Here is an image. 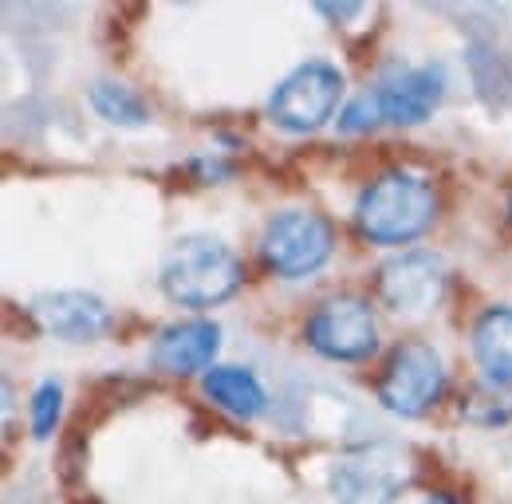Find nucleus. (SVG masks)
Instances as JSON below:
<instances>
[{
    "label": "nucleus",
    "mask_w": 512,
    "mask_h": 504,
    "mask_svg": "<svg viewBox=\"0 0 512 504\" xmlns=\"http://www.w3.org/2000/svg\"><path fill=\"white\" fill-rule=\"evenodd\" d=\"M442 394H446V363L430 343L406 339L390 351L379 378V402L390 414L422 418L442 402Z\"/></svg>",
    "instance_id": "6"
},
{
    "label": "nucleus",
    "mask_w": 512,
    "mask_h": 504,
    "mask_svg": "<svg viewBox=\"0 0 512 504\" xmlns=\"http://www.w3.org/2000/svg\"><path fill=\"white\" fill-rule=\"evenodd\" d=\"M473 359L497 386H512V308H489L473 327Z\"/></svg>",
    "instance_id": "12"
},
{
    "label": "nucleus",
    "mask_w": 512,
    "mask_h": 504,
    "mask_svg": "<svg viewBox=\"0 0 512 504\" xmlns=\"http://www.w3.org/2000/svg\"><path fill=\"white\" fill-rule=\"evenodd\" d=\"M438 217V193L414 170H386L355 201L359 233L375 245H406L422 237Z\"/></svg>",
    "instance_id": "2"
},
{
    "label": "nucleus",
    "mask_w": 512,
    "mask_h": 504,
    "mask_svg": "<svg viewBox=\"0 0 512 504\" xmlns=\"http://www.w3.org/2000/svg\"><path fill=\"white\" fill-rule=\"evenodd\" d=\"M343 103V71L327 60H304L292 67L268 95V119L288 134L320 130Z\"/></svg>",
    "instance_id": "5"
},
{
    "label": "nucleus",
    "mask_w": 512,
    "mask_h": 504,
    "mask_svg": "<svg viewBox=\"0 0 512 504\" xmlns=\"http://www.w3.org/2000/svg\"><path fill=\"white\" fill-rule=\"evenodd\" d=\"M323 16H331V20H347V16H359V12H367L363 4H320Z\"/></svg>",
    "instance_id": "16"
},
{
    "label": "nucleus",
    "mask_w": 512,
    "mask_h": 504,
    "mask_svg": "<svg viewBox=\"0 0 512 504\" xmlns=\"http://www.w3.org/2000/svg\"><path fill=\"white\" fill-rule=\"evenodd\" d=\"M414 477V457L406 445L394 441H367L331 461L327 485L339 504H390L406 493Z\"/></svg>",
    "instance_id": "4"
},
{
    "label": "nucleus",
    "mask_w": 512,
    "mask_h": 504,
    "mask_svg": "<svg viewBox=\"0 0 512 504\" xmlns=\"http://www.w3.org/2000/svg\"><path fill=\"white\" fill-rule=\"evenodd\" d=\"M422 504H457V501H453L449 493H430V497H426Z\"/></svg>",
    "instance_id": "17"
},
{
    "label": "nucleus",
    "mask_w": 512,
    "mask_h": 504,
    "mask_svg": "<svg viewBox=\"0 0 512 504\" xmlns=\"http://www.w3.org/2000/svg\"><path fill=\"white\" fill-rule=\"evenodd\" d=\"M36 323L67 343H91L111 327V308L95 292H44L32 300Z\"/></svg>",
    "instance_id": "11"
},
{
    "label": "nucleus",
    "mask_w": 512,
    "mask_h": 504,
    "mask_svg": "<svg viewBox=\"0 0 512 504\" xmlns=\"http://www.w3.org/2000/svg\"><path fill=\"white\" fill-rule=\"evenodd\" d=\"M509 213H512V197H509Z\"/></svg>",
    "instance_id": "18"
},
{
    "label": "nucleus",
    "mask_w": 512,
    "mask_h": 504,
    "mask_svg": "<svg viewBox=\"0 0 512 504\" xmlns=\"http://www.w3.org/2000/svg\"><path fill=\"white\" fill-rule=\"evenodd\" d=\"M264 264L284 276V280H300L320 272L335 252V229L331 221L316 209H284L268 221L264 237H260Z\"/></svg>",
    "instance_id": "7"
},
{
    "label": "nucleus",
    "mask_w": 512,
    "mask_h": 504,
    "mask_svg": "<svg viewBox=\"0 0 512 504\" xmlns=\"http://www.w3.org/2000/svg\"><path fill=\"white\" fill-rule=\"evenodd\" d=\"M60 410H64V386L56 378H44L32 394V434H36V441H48L56 434Z\"/></svg>",
    "instance_id": "15"
},
{
    "label": "nucleus",
    "mask_w": 512,
    "mask_h": 504,
    "mask_svg": "<svg viewBox=\"0 0 512 504\" xmlns=\"http://www.w3.org/2000/svg\"><path fill=\"white\" fill-rule=\"evenodd\" d=\"M87 99H91V107L99 111V119H107V123H115V126H142L150 119V107L142 103V95L123 87V83H115V79L91 83Z\"/></svg>",
    "instance_id": "14"
},
{
    "label": "nucleus",
    "mask_w": 512,
    "mask_h": 504,
    "mask_svg": "<svg viewBox=\"0 0 512 504\" xmlns=\"http://www.w3.org/2000/svg\"><path fill=\"white\" fill-rule=\"evenodd\" d=\"M446 99V67L426 63V67H406L371 87L367 95L351 99L343 107V130H371V126H418L426 123Z\"/></svg>",
    "instance_id": "3"
},
{
    "label": "nucleus",
    "mask_w": 512,
    "mask_h": 504,
    "mask_svg": "<svg viewBox=\"0 0 512 504\" xmlns=\"http://www.w3.org/2000/svg\"><path fill=\"white\" fill-rule=\"evenodd\" d=\"M446 292V260L430 249L390 256L379 268V296L394 315H426Z\"/></svg>",
    "instance_id": "9"
},
{
    "label": "nucleus",
    "mask_w": 512,
    "mask_h": 504,
    "mask_svg": "<svg viewBox=\"0 0 512 504\" xmlns=\"http://www.w3.org/2000/svg\"><path fill=\"white\" fill-rule=\"evenodd\" d=\"M304 335L316 355L335 359V363H359V359L375 355V347H379V323L363 296L323 300L320 308L308 315Z\"/></svg>",
    "instance_id": "8"
},
{
    "label": "nucleus",
    "mask_w": 512,
    "mask_h": 504,
    "mask_svg": "<svg viewBox=\"0 0 512 504\" xmlns=\"http://www.w3.org/2000/svg\"><path fill=\"white\" fill-rule=\"evenodd\" d=\"M217 351H221V327L213 319H182L158 331L150 347V363L162 375H209Z\"/></svg>",
    "instance_id": "10"
},
{
    "label": "nucleus",
    "mask_w": 512,
    "mask_h": 504,
    "mask_svg": "<svg viewBox=\"0 0 512 504\" xmlns=\"http://www.w3.org/2000/svg\"><path fill=\"white\" fill-rule=\"evenodd\" d=\"M241 280H245L241 256L209 233L178 237L162 260V292L178 308H217L229 296H237Z\"/></svg>",
    "instance_id": "1"
},
{
    "label": "nucleus",
    "mask_w": 512,
    "mask_h": 504,
    "mask_svg": "<svg viewBox=\"0 0 512 504\" xmlns=\"http://www.w3.org/2000/svg\"><path fill=\"white\" fill-rule=\"evenodd\" d=\"M205 394L233 418H260L264 406H268V394L260 386V378L249 371V367H213L209 375L201 378Z\"/></svg>",
    "instance_id": "13"
}]
</instances>
